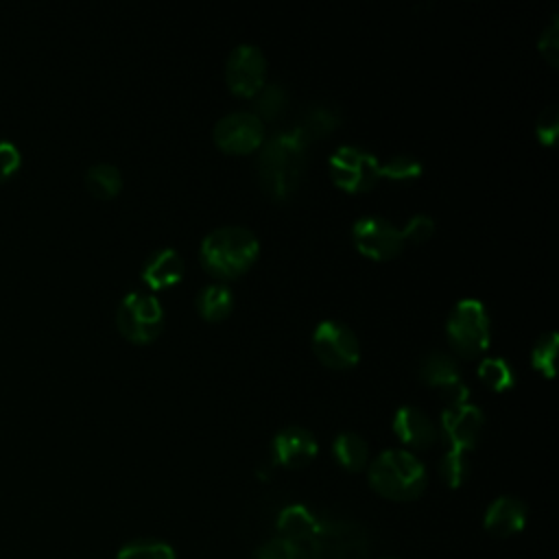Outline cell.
<instances>
[{"mask_svg": "<svg viewBox=\"0 0 559 559\" xmlns=\"http://www.w3.org/2000/svg\"><path fill=\"white\" fill-rule=\"evenodd\" d=\"M419 378L435 386L445 406H461L467 402V386L461 378L456 360L445 352H430L419 360Z\"/></svg>", "mask_w": 559, "mask_h": 559, "instance_id": "obj_11", "label": "cell"}, {"mask_svg": "<svg viewBox=\"0 0 559 559\" xmlns=\"http://www.w3.org/2000/svg\"><path fill=\"white\" fill-rule=\"evenodd\" d=\"M317 439L304 426H286L282 428L271 443L273 463L284 467H304L317 456Z\"/></svg>", "mask_w": 559, "mask_h": 559, "instance_id": "obj_14", "label": "cell"}, {"mask_svg": "<svg viewBox=\"0 0 559 559\" xmlns=\"http://www.w3.org/2000/svg\"><path fill=\"white\" fill-rule=\"evenodd\" d=\"M258 157V175L264 194L273 201L288 199L306 170L308 142L290 127L264 140Z\"/></svg>", "mask_w": 559, "mask_h": 559, "instance_id": "obj_1", "label": "cell"}, {"mask_svg": "<svg viewBox=\"0 0 559 559\" xmlns=\"http://www.w3.org/2000/svg\"><path fill=\"white\" fill-rule=\"evenodd\" d=\"M535 131H537V138L542 144L550 146L555 142L557 131H559V107L555 103H550L542 109V114L537 116Z\"/></svg>", "mask_w": 559, "mask_h": 559, "instance_id": "obj_31", "label": "cell"}, {"mask_svg": "<svg viewBox=\"0 0 559 559\" xmlns=\"http://www.w3.org/2000/svg\"><path fill=\"white\" fill-rule=\"evenodd\" d=\"M393 430L404 443L413 448H430L439 437L435 421L421 408L411 404H404L395 411Z\"/></svg>", "mask_w": 559, "mask_h": 559, "instance_id": "obj_15", "label": "cell"}, {"mask_svg": "<svg viewBox=\"0 0 559 559\" xmlns=\"http://www.w3.org/2000/svg\"><path fill=\"white\" fill-rule=\"evenodd\" d=\"M485 531L496 537H509L524 528L526 504L513 496H498L485 511Z\"/></svg>", "mask_w": 559, "mask_h": 559, "instance_id": "obj_16", "label": "cell"}, {"mask_svg": "<svg viewBox=\"0 0 559 559\" xmlns=\"http://www.w3.org/2000/svg\"><path fill=\"white\" fill-rule=\"evenodd\" d=\"M478 376L485 384H489L491 389L496 391H502V389H509L513 386L515 382V371L513 367L500 358V356H489L485 358L480 365H478Z\"/></svg>", "mask_w": 559, "mask_h": 559, "instance_id": "obj_24", "label": "cell"}, {"mask_svg": "<svg viewBox=\"0 0 559 559\" xmlns=\"http://www.w3.org/2000/svg\"><path fill=\"white\" fill-rule=\"evenodd\" d=\"M85 186L96 199H111L122 188V175L114 164L98 162L85 170Z\"/></svg>", "mask_w": 559, "mask_h": 559, "instance_id": "obj_22", "label": "cell"}, {"mask_svg": "<svg viewBox=\"0 0 559 559\" xmlns=\"http://www.w3.org/2000/svg\"><path fill=\"white\" fill-rule=\"evenodd\" d=\"M260 242L242 225H223L212 229L199 249V260L216 277L229 280L245 273L258 258Z\"/></svg>", "mask_w": 559, "mask_h": 559, "instance_id": "obj_2", "label": "cell"}, {"mask_svg": "<svg viewBox=\"0 0 559 559\" xmlns=\"http://www.w3.org/2000/svg\"><path fill=\"white\" fill-rule=\"evenodd\" d=\"M116 559H177L175 550L159 539H135L124 544Z\"/></svg>", "mask_w": 559, "mask_h": 559, "instance_id": "obj_25", "label": "cell"}, {"mask_svg": "<svg viewBox=\"0 0 559 559\" xmlns=\"http://www.w3.org/2000/svg\"><path fill=\"white\" fill-rule=\"evenodd\" d=\"M435 231V221L428 214H415L408 218V223L402 229L404 240H413V242H424L432 236Z\"/></svg>", "mask_w": 559, "mask_h": 559, "instance_id": "obj_32", "label": "cell"}, {"mask_svg": "<svg viewBox=\"0 0 559 559\" xmlns=\"http://www.w3.org/2000/svg\"><path fill=\"white\" fill-rule=\"evenodd\" d=\"M317 520H319V515L314 511H310L308 507L288 504L277 515V531H280L277 537H284L288 542L304 546L310 539V535L314 533Z\"/></svg>", "mask_w": 559, "mask_h": 559, "instance_id": "obj_19", "label": "cell"}, {"mask_svg": "<svg viewBox=\"0 0 559 559\" xmlns=\"http://www.w3.org/2000/svg\"><path fill=\"white\" fill-rule=\"evenodd\" d=\"M214 142L225 153H251L264 140L262 120L253 111H231L214 124Z\"/></svg>", "mask_w": 559, "mask_h": 559, "instance_id": "obj_12", "label": "cell"}, {"mask_svg": "<svg viewBox=\"0 0 559 559\" xmlns=\"http://www.w3.org/2000/svg\"><path fill=\"white\" fill-rule=\"evenodd\" d=\"M483 430V411L474 404L445 406L441 411V435L448 441L450 450L465 452L476 445Z\"/></svg>", "mask_w": 559, "mask_h": 559, "instance_id": "obj_13", "label": "cell"}, {"mask_svg": "<svg viewBox=\"0 0 559 559\" xmlns=\"http://www.w3.org/2000/svg\"><path fill=\"white\" fill-rule=\"evenodd\" d=\"M266 57L253 44H238L225 63L227 87L238 96H253L264 85Z\"/></svg>", "mask_w": 559, "mask_h": 559, "instance_id": "obj_9", "label": "cell"}, {"mask_svg": "<svg viewBox=\"0 0 559 559\" xmlns=\"http://www.w3.org/2000/svg\"><path fill=\"white\" fill-rule=\"evenodd\" d=\"M183 271H186V264L179 251L170 247H162L146 258L142 266V280L146 286L159 290L177 284L183 277Z\"/></svg>", "mask_w": 559, "mask_h": 559, "instance_id": "obj_17", "label": "cell"}, {"mask_svg": "<svg viewBox=\"0 0 559 559\" xmlns=\"http://www.w3.org/2000/svg\"><path fill=\"white\" fill-rule=\"evenodd\" d=\"M234 306V295L231 290L221 284V282H212L205 284L199 293H197V310L203 319L207 321H221L231 312Z\"/></svg>", "mask_w": 559, "mask_h": 559, "instance_id": "obj_21", "label": "cell"}, {"mask_svg": "<svg viewBox=\"0 0 559 559\" xmlns=\"http://www.w3.org/2000/svg\"><path fill=\"white\" fill-rule=\"evenodd\" d=\"M352 236L356 247L373 260L393 258L404 247L402 229H397L391 221L376 214L360 216L352 227Z\"/></svg>", "mask_w": 559, "mask_h": 559, "instance_id": "obj_10", "label": "cell"}, {"mask_svg": "<svg viewBox=\"0 0 559 559\" xmlns=\"http://www.w3.org/2000/svg\"><path fill=\"white\" fill-rule=\"evenodd\" d=\"M253 103H255V116L262 120H273L277 118L286 103H288V94L284 90V85L280 83H264L255 94H253Z\"/></svg>", "mask_w": 559, "mask_h": 559, "instance_id": "obj_23", "label": "cell"}, {"mask_svg": "<svg viewBox=\"0 0 559 559\" xmlns=\"http://www.w3.org/2000/svg\"><path fill=\"white\" fill-rule=\"evenodd\" d=\"M467 469L469 465H467L465 452H459V450H448L439 463V474L448 487H459L465 480Z\"/></svg>", "mask_w": 559, "mask_h": 559, "instance_id": "obj_28", "label": "cell"}, {"mask_svg": "<svg viewBox=\"0 0 559 559\" xmlns=\"http://www.w3.org/2000/svg\"><path fill=\"white\" fill-rule=\"evenodd\" d=\"M20 148L9 140H0V181L13 175L20 168Z\"/></svg>", "mask_w": 559, "mask_h": 559, "instance_id": "obj_33", "label": "cell"}, {"mask_svg": "<svg viewBox=\"0 0 559 559\" xmlns=\"http://www.w3.org/2000/svg\"><path fill=\"white\" fill-rule=\"evenodd\" d=\"M557 345H559V334L555 330H548L544 334H539V338L535 341L533 349H531V362L537 371H542L544 376H552L555 373V356H557Z\"/></svg>", "mask_w": 559, "mask_h": 559, "instance_id": "obj_26", "label": "cell"}, {"mask_svg": "<svg viewBox=\"0 0 559 559\" xmlns=\"http://www.w3.org/2000/svg\"><path fill=\"white\" fill-rule=\"evenodd\" d=\"M255 559H308V555L299 544L284 537H273L258 548Z\"/></svg>", "mask_w": 559, "mask_h": 559, "instance_id": "obj_29", "label": "cell"}, {"mask_svg": "<svg viewBox=\"0 0 559 559\" xmlns=\"http://www.w3.org/2000/svg\"><path fill=\"white\" fill-rule=\"evenodd\" d=\"M328 164L334 183L347 192H365L380 179V159L360 146H338Z\"/></svg>", "mask_w": 559, "mask_h": 559, "instance_id": "obj_7", "label": "cell"}, {"mask_svg": "<svg viewBox=\"0 0 559 559\" xmlns=\"http://www.w3.org/2000/svg\"><path fill=\"white\" fill-rule=\"evenodd\" d=\"M116 325L120 334L133 343L153 341L164 325V308L151 293H127L116 310Z\"/></svg>", "mask_w": 559, "mask_h": 559, "instance_id": "obj_6", "label": "cell"}, {"mask_svg": "<svg viewBox=\"0 0 559 559\" xmlns=\"http://www.w3.org/2000/svg\"><path fill=\"white\" fill-rule=\"evenodd\" d=\"M317 358L334 369L354 367L360 358V343L349 325L336 319H323L312 334Z\"/></svg>", "mask_w": 559, "mask_h": 559, "instance_id": "obj_8", "label": "cell"}, {"mask_svg": "<svg viewBox=\"0 0 559 559\" xmlns=\"http://www.w3.org/2000/svg\"><path fill=\"white\" fill-rule=\"evenodd\" d=\"M332 454L338 461V465H343L345 469L360 472L367 465L369 445L358 432L343 430L332 441Z\"/></svg>", "mask_w": 559, "mask_h": 559, "instance_id": "obj_20", "label": "cell"}, {"mask_svg": "<svg viewBox=\"0 0 559 559\" xmlns=\"http://www.w3.org/2000/svg\"><path fill=\"white\" fill-rule=\"evenodd\" d=\"M369 546V535L360 524L319 515L314 533L301 548L308 559H367Z\"/></svg>", "mask_w": 559, "mask_h": 559, "instance_id": "obj_4", "label": "cell"}, {"mask_svg": "<svg viewBox=\"0 0 559 559\" xmlns=\"http://www.w3.org/2000/svg\"><path fill=\"white\" fill-rule=\"evenodd\" d=\"M338 122H341V111L336 105L317 103V105H310L308 109H304V114L293 124V129L310 144L312 140L323 138L332 129H336Z\"/></svg>", "mask_w": 559, "mask_h": 559, "instance_id": "obj_18", "label": "cell"}, {"mask_svg": "<svg viewBox=\"0 0 559 559\" xmlns=\"http://www.w3.org/2000/svg\"><path fill=\"white\" fill-rule=\"evenodd\" d=\"M369 485L389 500H413L426 487V467L408 450L391 448L369 465Z\"/></svg>", "mask_w": 559, "mask_h": 559, "instance_id": "obj_3", "label": "cell"}, {"mask_svg": "<svg viewBox=\"0 0 559 559\" xmlns=\"http://www.w3.org/2000/svg\"><path fill=\"white\" fill-rule=\"evenodd\" d=\"M537 48H539L542 57H544L552 68H557V63H559V22H557V13H552L548 26L542 31L539 41H537Z\"/></svg>", "mask_w": 559, "mask_h": 559, "instance_id": "obj_30", "label": "cell"}, {"mask_svg": "<svg viewBox=\"0 0 559 559\" xmlns=\"http://www.w3.org/2000/svg\"><path fill=\"white\" fill-rule=\"evenodd\" d=\"M448 341L456 354L472 358L489 345V317L483 301L465 297L456 301L445 323Z\"/></svg>", "mask_w": 559, "mask_h": 559, "instance_id": "obj_5", "label": "cell"}, {"mask_svg": "<svg viewBox=\"0 0 559 559\" xmlns=\"http://www.w3.org/2000/svg\"><path fill=\"white\" fill-rule=\"evenodd\" d=\"M389 177V179H397V181H406V179H415L421 175V162L408 153H400L389 157L386 162H380V177Z\"/></svg>", "mask_w": 559, "mask_h": 559, "instance_id": "obj_27", "label": "cell"}]
</instances>
